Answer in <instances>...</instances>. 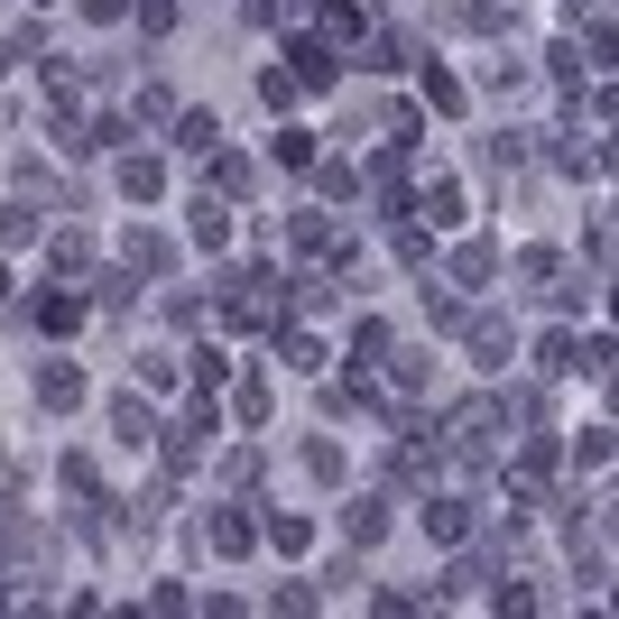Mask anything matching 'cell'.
<instances>
[{"label":"cell","mask_w":619,"mask_h":619,"mask_svg":"<svg viewBox=\"0 0 619 619\" xmlns=\"http://www.w3.org/2000/svg\"><path fill=\"white\" fill-rule=\"evenodd\" d=\"M167 260H176L167 231H130V269H167Z\"/></svg>","instance_id":"cell-17"},{"label":"cell","mask_w":619,"mask_h":619,"mask_svg":"<svg viewBox=\"0 0 619 619\" xmlns=\"http://www.w3.org/2000/svg\"><path fill=\"white\" fill-rule=\"evenodd\" d=\"M287 65H296V93H324L333 74H343V65H333V46H315V38H296V46H287Z\"/></svg>","instance_id":"cell-2"},{"label":"cell","mask_w":619,"mask_h":619,"mask_svg":"<svg viewBox=\"0 0 619 619\" xmlns=\"http://www.w3.org/2000/svg\"><path fill=\"white\" fill-rule=\"evenodd\" d=\"M0 241H38V213H29V203H0Z\"/></svg>","instance_id":"cell-24"},{"label":"cell","mask_w":619,"mask_h":619,"mask_svg":"<svg viewBox=\"0 0 619 619\" xmlns=\"http://www.w3.org/2000/svg\"><path fill=\"white\" fill-rule=\"evenodd\" d=\"M287 231H296V250H333V222H324V213H296Z\"/></svg>","instance_id":"cell-23"},{"label":"cell","mask_w":619,"mask_h":619,"mask_svg":"<svg viewBox=\"0 0 619 619\" xmlns=\"http://www.w3.org/2000/svg\"><path fill=\"white\" fill-rule=\"evenodd\" d=\"M453 277H462V287H481V277H500V250H490V241H462V250H453Z\"/></svg>","instance_id":"cell-11"},{"label":"cell","mask_w":619,"mask_h":619,"mask_svg":"<svg viewBox=\"0 0 619 619\" xmlns=\"http://www.w3.org/2000/svg\"><path fill=\"white\" fill-rule=\"evenodd\" d=\"M120 10H130V0H84V19H120Z\"/></svg>","instance_id":"cell-28"},{"label":"cell","mask_w":619,"mask_h":619,"mask_svg":"<svg viewBox=\"0 0 619 619\" xmlns=\"http://www.w3.org/2000/svg\"><path fill=\"white\" fill-rule=\"evenodd\" d=\"M269 158H277V167H315V139H305V130H277Z\"/></svg>","instance_id":"cell-20"},{"label":"cell","mask_w":619,"mask_h":619,"mask_svg":"<svg viewBox=\"0 0 619 619\" xmlns=\"http://www.w3.org/2000/svg\"><path fill=\"white\" fill-rule=\"evenodd\" d=\"M277 360H287V370H324V343L315 333H277Z\"/></svg>","instance_id":"cell-16"},{"label":"cell","mask_w":619,"mask_h":619,"mask_svg":"<svg viewBox=\"0 0 619 619\" xmlns=\"http://www.w3.org/2000/svg\"><path fill=\"white\" fill-rule=\"evenodd\" d=\"M176 148H195V158H213V148H222V120H213V112H176Z\"/></svg>","instance_id":"cell-5"},{"label":"cell","mask_w":619,"mask_h":619,"mask_svg":"<svg viewBox=\"0 0 619 619\" xmlns=\"http://www.w3.org/2000/svg\"><path fill=\"white\" fill-rule=\"evenodd\" d=\"M462 527H472L462 500H426V536H434V546H462Z\"/></svg>","instance_id":"cell-7"},{"label":"cell","mask_w":619,"mask_h":619,"mask_svg":"<svg viewBox=\"0 0 619 619\" xmlns=\"http://www.w3.org/2000/svg\"><path fill=\"white\" fill-rule=\"evenodd\" d=\"M120 195H130V203L167 195V167H158V158H130V167H120Z\"/></svg>","instance_id":"cell-13"},{"label":"cell","mask_w":619,"mask_h":619,"mask_svg":"<svg viewBox=\"0 0 619 619\" xmlns=\"http://www.w3.org/2000/svg\"><path fill=\"white\" fill-rule=\"evenodd\" d=\"M379 352H389V324H370V315H360V333H352V379H360V370H370V360H379Z\"/></svg>","instance_id":"cell-15"},{"label":"cell","mask_w":619,"mask_h":619,"mask_svg":"<svg viewBox=\"0 0 619 619\" xmlns=\"http://www.w3.org/2000/svg\"><path fill=\"white\" fill-rule=\"evenodd\" d=\"M269 546H277V555H305L315 536H305V518H287V508H277V518H269Z\"/></svg>","instance_id":"cell-19"},{"label":"cell","mask_w":619,"mask_h":619,"mask_svg":"<svg viewBox=\"0 0 619 619\" xmlns=\"http://www.w3.org/2000/svg\"><path fill=\"white\" fill-rule=\"evenodd\" d=\"M343 527H352V546H379V536H389V500H379V490H360V500L343 508Z\"/></svg>","instance_id":"cell-3"},{"label":"cell","mask_w":619,"mask_h":619,"mask_svg":"<svg viewBox=\"0 0 619 619\" xmlns=\"http://www.w3.org/2000/svg\"><path fill=\"white\" fill-rule=\"evenodd\" d=\"M38 398H46V407H84V370H74V360H56V370L38 379Z\"/></svg>","instance_id":"cell-12"},{"label":"cell","mask_w":619,"mask_h":619,"mask_svg":"<svg viewBox=\"0 0 619 619\" xmlns=\"http://www.w3.org/2000/svg\"><path fill=\"white\" fill-rule=\"evenodd\" d=\"M195 379H203V389H222V379H231V360H222V343H203V352H195Z\"/></svg>","instance_id":"cell-25"},{"label":"cell","mask_w":619,"mask_h":619,"mask_svg":"<svg viewBox=\"0 0 619 619\" xmlns=\"http://www.w3.org/2000/svg\"><path fill=\"white\" fill-rule=\"evenodd\" d=\"M453 333H462V343H472V352H481V370H500V360H508V352H518V333H508V315H462Z\"/></svg>","instance_id":"cell-1"},{"label":"cell","mask_w":619,"mask_h":619,"mask_svg":"<svg viewBox=\"0 0 619 619\" xmlns=\"http://www.w3.org/2000/svg\"><path fill=\"white\" fill-rule=\"evenodd\" d=\"M112 426H120V444H130V453H148V444H158V417H148L139 398H120V407H112Z\"/></svg>","instance_id":"cell-6"},{"label":"cell","mask_w":619,"mask_h":619,"mask_svg":"<svg viewBox=\"0 0 619 619\" xmlns=\"http://www.w3.org/2000/svg\"><path fill=\"white\" fill-rule=\"evenodd\" d=\"M139 120H176V93L167 84H139Z\"/></svg>","instance_id":"cell-27"},{"label":"cell","mask_w":619,"mask_h":619,"mask_svg":"<svg viewBox=\"0 0 619 619\" xmlns=\"http://www.w3.org/2000/svg\"><path fill=\"white\" fill-rule=\"evenodd\" d=\"M0 296H10V269H0Z\"/></svg>","instance_id":"cell-29"},{"label":"cell","mask_w":619,"mask_h":619,"mask_svg":"<svg viewBox=\"0 0 619 619\" xmlns=\"http://www.w3.org/2000/svg\"><path fill=\"white\" fill-rule=\"evenodd\" d=\"M203 536H213V555H250V546H260V527H250L241 508H213V518H203Z\"/></svg>","instance_id":"cell-4"},{"label":"cell","mask_w":619,"mask_h":619,"mask_svg":"<svg viewBox=\"0 0 619 619\" xmlns=\"http://www.w3.org/2000/svg\"><path fill=\"white\" fill-rule=\"evenodd\" d=\"M305 472H315V481H343V444H305Z\"/></svg>","instance_id":"cell-26"},{"label":"cell","mask_w":619,"mask_h":619,"mask_svg":"<svg viewBox=\"0 0 619 619\" xmlns=\"http://www.w3.org/2000/svg\"><path fill=\"white\" fill-rule=\"evenodd\" d=\"M29 324H38V333H74V324H84V296H38Z\"/></svg>","instance_id":"cell-9"},{"label":"cell","mask_w":619,"mask_h":619,"mask_svg":"<svg viewBox=\"0 0 619 619\" xmlns=\"http://www.w3.org/2000/svg\"><path fill=\"white\" fill-rule=\"evenodd\" d=\"M46 269H56V277L93 269V241H84V231H56V241H46Z\"/></svg>","instance_id":"cell-10"},{"label":"cell","mask_w":619,"mask_h":619,"mask_svg":"<svg viewBox=\"0 0 619 619\" xmlns=\"http://www.w3.org/2000/svg\"><path fill=\"white\" fill-rule=\"evenodd\" d=\"M324 29H333V38H360V29H370V10H360V0H333Z\"/></svg>","instance_id":"cell-22"},{"label":"cell","mask_w":619,"mask_h":619,"mask_svg":"<svg viewBox=\"0 0 619 619\" xmlns=\"http://www.w3.org/2000/svg\"><path fill=\"white\" fill-rule=\"evenodd\" d=\"M536 370H546V379L574 370V333H546V343H536Z\"/></svg>","instance_id":"cell-18"},{"label":"cell","mask_w":619,"mask_h":619,"mask_svg":"<svg viewBox=\"0 0 619 619\" xmlns=\"http://www.w3.org/2000/svg\"><path fill=\"white\" fill-rule=\"evenodd\" d=\"M213 186H222V195H250V158H231V148H213Z\"/></svg>","instance_id":"cell-21"},{"label":"cell","mask_w":619,"mask_h":619,"mask_svg":"<svg viewBox=\"0 0 619 619\" xmlns=\"http://www.w3.org/2000/svg\"><path fill=\"white\" fill-rule=\"evenodd\" d=\"M417 213H426V222H462V186H453V176H426Z\"/></svg>","instance_id":"cell-8"},{"label":"cell","mask_w":619,"mask_h":619,"mask_svg":"<svg viewBox=\"0 0 619 619\" xmlns=\"http://www.w3.org/2000/svg\"><path fill=\"white\" fill-rule=\"evenodd\" d=\"M195 241H203V250H222V241H231V203H213V195L195 203Z\"/></svg>","instance_id":"cell-14"}]
</instances>
